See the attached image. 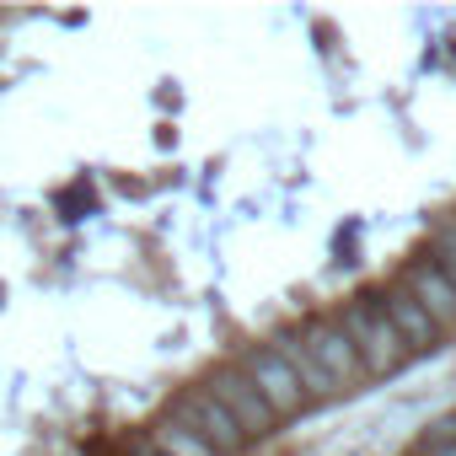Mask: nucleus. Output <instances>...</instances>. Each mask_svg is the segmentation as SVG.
<instances>
[{"instance_id":"obj_8","label":"nucleus","mask_w":456,"mask_h":456,"mask_svg":"<svg viewBox=\"0 0 456 456\" xmlns=\"http://www.w3.org/2000/svg\"><path fill=\"white\" fill-rule=\"evenodd\" d=\"M274 354H280V360L290 365V376L301 381V392H306V403H322V397H333V392H338V387H333V381H328V376L317 370V360L306 354V344H301V333H280V338H274Z\"/></svg>"},{"instance_id":"obj_4","label":"nucleus","mask_w":456,"mask_h":456,"mask_svg":"<svg viewBox=\"0 0 456 456\" xmlns=\"http://www.w3.org/2000/svg\"><path fill=\"white\" fill-rule=\"evenodd\" d=\"M242 370L253 376V387H258V397H264V403L274 408V419H296V413L306 408V392H301V381L290 376V365H285V360L274 354V344L253 349Z\"/></svg>"},{"instance_id":"obj_9","label":"nucleus","mask_w":456,"mask_h":456,"mask_svg":"<svg viewBox=\"0 0 456 456\" xmlns=\"http://www.w3.org/2000/svg\"><path fill=\"white\" fill-rule=\"evenodd\" d=\"M151 445H156V451H167V456H220L215 445H204V440H199L188 424H177L172 413L151 429Z\"/></svg>"},{"instance_id":"obj_2","label":"nucleus","mask_w":456,"mask_h":456,"mask_svg":"<svg viewBox=\"0 0 456 456\" xmlns=\"http://www.w3.org/2000/svg\"><path fill=\"white\" fill-rule=\"evenodd\" d=\"M177 424H188L204 445H215L220 456H237L242 445H248V435H242V424L232 419V413H225L220 408V397L209 392V387H188V392H177V403L167 408Z\"/></svg>"},{"instance_id":"obj_5","label":"nucleus","mask_w":456,"mask_h":456,"mask_svg":"<svg viewBox=\"0 0 456 456\" xmlns=\"http://www.w3.org/2000/svg\"><path fill=\"white\" fill-rule=\"evenodd\" d=\"M301 344H306V354L317 360V370L338 387V392H349L365 370H360V354H354V344H349V333L338 328V322H312L306 333H301Z\"/></svg>"},{"instance_id":"obj_3","label":"nucleus","mask_w":456,"mask_h":456,"mask_svg":"<svg viewBox=\"0 0 456 456\" xmlns=\"http://www.w3.org/2000/svg\"><path fill=\"white\" fill-rule=\"evenodd\" d=\"M204 387L220 397V408H225V413L242 424V435H248V440H264V435L280 424V419H274V408L258 397V387H253V376H248V370H215Z\"/></svg>"},{"instance_id":"obj_11","label":"nucleus","mask_w":456,"mask_h":456,"mask_svg":"<svg viewBox=\"0 0 456 456\" xmlns=\"http://www.w3.org/2000/svg\"><path fill=\"white\" fill-rule=\"evenodd\" d=\"M429 253H440V258H456V220H445L440 232H435V248Z\"/></svg>"},{"instance_id":"obj_7","label":"nucleus","mask_w":456,"mask_h":456,"mask_svg":"<svg viewBox=\"0 0 456 456\" xmlns=\"http://www.w3.org/2000/svg\"><path fill=\"white\" fill-rule=\"evenodd\" d=\"M403 290H408L440 328H456V290H451V280L435 269V258H413V264L403 269Z\"/></svg>"},{"instance_id":"obj_10","label":"nucleus","mask_w":456,"mask_h":456,"mask_svg":"<svg viewBox=\"0 0 456 456\" xmlns=\"http://www.w3.org/2000/svg\"><path fill=\"white\" fill-rule=\"evenodd\" d=\"M413 456H456V419H440V424L419 440Z\"/></svg>"},{"instance_id":"obj_12","label":"nucleus","mask_w":456,"mask_h":456,"mask_svg":"<svg viewBox=\"0 0 456 456\" xmlns=\"http://www.w3.org/2000/svg\"><path fill=\"white\" fill-rule=\"evenodd\" d=\"M140 456H167V451H156V445H151V440H145V451H140Z\"/></svg>"},{"instance_id":"obj_1","label":"nucleus","mask_w":456,"mask_h":456,"mask_svg":"<svg viewBox=\"0 0 456 456\" xmlns=\"http://www.w3.org/2000/svg\"><path fill=\"white\" fill-rule=\"evenodd\" d=\"M338 328L349 333V344H354V354H360V370H365V376H392V370L408 360V344L397 338V328H392V317L381 312V301H376V296H354V301L344 306Z\"/></svg>"},{"instance_id":"obj_6","label":"nucleus","mask_w":456,"mask_h":456,"mask_svg":"<svg viewBox=\"0 0 456 456\" xmlns=\"http://www.w3.org/2000/svg\"><path fill=\"white\" fill-rule=\"evenodd\" d=\"M376 301H381V312L392 317V328H397V338L408 344V354H429V349H440L445 328H440V322H435V317L403 290V285H397V290H381Z\"/></svg>"}]
</instances>
